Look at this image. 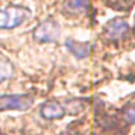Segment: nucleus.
<instances>
[{
  "label": "nucleus",
  "mask_w": 135,
  "mask_h": 135,
  "mask_svg": "<svg viewBox=\"0 0 135 135\" xmlns=\"http://www.w3.org/2000/svg\"><path fill=\"white\" fill-rule=\"evenodd\" d=\"M30 8L21 4H8L0 7V30H14L30 18Z\"/></svg>",
  "instance_id": "f257e3e1"
},
{
  "label": "nucleus",
  "mask_w": 135,
  "mask_h": 135,
  "mask_svg": "<svg viewBox=\"0 0 135 135\" xmlns=\"http://www.w3.org/2000/svg\"><path fill=\"white\" fill-rule=\"evenodd\" d=\"M61 37V25L55 18L48 17L32 30V38L40 44H54Z\"/></svg>",
  "instance_id": "f03ea898"
},
{
  "label": "nucleus",
  "mask_w": 135,
  "mask_h": 135,
  "mask_svg": "<svg viewBox=\"0 0 135 135\" xmlns=\"http://www.w3.org/2000/svg\"><path fill=\"white\" fill-rule=\"evenodd\" d=\"M34 104V96L23 94H0V111H27Z\"/></svg>",
  "instance_id": "7ed1b4c3"
},
{
  "label": "nucleus",
  "mask_w": 135,
  "mask_h": 135,
  "mask_svg": "<svg viewBox=\"0 0 135 135\" xmlns=\"http://www.w3.org/2000/svg\"><path fill=\"white\" fill-rule=\"evenodd\" d=\"M128 31H129V24L122 17H114V18L108 20L107 24L104 25V35L110 41L114 42L124 40Z\"/></svg>",
  "instance_id": "20e7f679"
},
{
  "label": "nucleus",
  "mask_w": 135,
  "mask_h": 135,
  "mask_svg": "<svg viewBox=\"0 0 135 135\" xmlns=\"http://www.w3.org/2000/svg\"><path fill=\"white\" fill-rule=\"evenodd\" d=\"M66 108L65 105L59 101H55V100H51V101H46V103H42L40 105V115L44 118V120H61L62 117H65L66 114Z\"/></svg>",
  "instance_id": "39448f33"
},
{
  "label": "nucleus",
  "mask_w": 135,
  "mask_h": 135,
  "mask_svg": "<svg viewBox=\"0 0 135 135\" xmlns=\"http://www.w3.org/2000/svg\"><path fill=\"white\" fill-rule=\"evenodd\" d=\"M65 48L73 55L76 59H84L91 52V44L87 41H76L73 38H68L65 41Z\"/></svg>",
  "instance_id": "423d86ee"
},
{
  "label": "nucleus",
  "mask_w": 135,
  "mask_h": 135,
  "mask_svg": "<svg viewBox=\"0 0 135 135\" xmlns=\"http://www.w3.org/2000/svg\"><path fill=\"white\" fill-rule=\"evenodd\" d=\"M90 0H65L63 2V10L69 14H80L89 10Z\"/></svg>",
  "instance_id": "0eeeda50"
},
{
  "label": "nucleus",
  "mask_w": 135,
  "mask_h": 135,
  "mask_svg": "<svg viewBox=\"0 0 135 135\" xmlns=\"http://www.w3.org/2000/svg\"><path fill=\"white\" fill-rule=\"evenodd\" d=\"M14 75V65L8 58L0 56V83L11 79Z\"/></svg>",
  "instance_id": "6e6552de"
},
{
  "label": "nucleus",
  "mask_w": 135,
  "mask_h": 135,
  "mask_svg": "<svg viewBox=\"0 0 135 135\" xmlns=\"http://www.w3.org/2000/svg\"><path fill=\"white\" fill-rule=\"evenodd\" d=\"M122 114H124V120L128 124H135V103L127 104L122 110Z\"/></svg>",
  "instance_id": "1a4fd4ad"
},
{
  "label": "nucleus",
  "mask_w": 135,
  "mask_h": 135,
  "mask_svg": "<svg viewBox=\"0 0 135 135\" xmlns=\"http://www.w3.org/2000/svg\"><path fill=\"white\" fill-rule=\"evenodd\" d=\"M132 31H134V37H135V18H134V28H132Z\"/></svg>",
  "instance_id": "9d476101"
}]
</instances>
